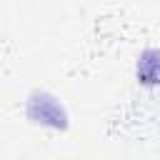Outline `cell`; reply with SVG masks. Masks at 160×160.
I'll return each instance as SVG.
<instances>
[{
	"label": "cell",
	"mask_w": 160,
	"mask_h": 160,
	"mask_svg": "<svg viewBox=\"0 0 160 160\" xmlns=\"http://www.w3.org/2000/svg\"><path fill=\"white\" fill-rule=\"evenodd\" d=\"M28 118L38 125H48L55 130H68V112L60 105V100L45 90H35L28 98V108H25Z\"/></svg>",
	"instance_id": "1"
},
{
	"label": "cell",
	"mask_w": 160,
	"mask_h": 160,
	"mask_svg": "<svg viewBox=\"0 0 160 160\" xmlns=\"http://www.w3.org/2000/svg\"><path fill=\"white\" fill-rule=\"evenodd\" d=\"M135 75H138L140 85H148V88L160 85V50L158 48H148L140 52L138 65H135Z\"/></svg>",
	"instance_id": "2"
}]
</instances>
